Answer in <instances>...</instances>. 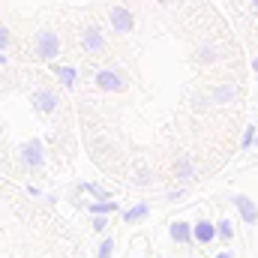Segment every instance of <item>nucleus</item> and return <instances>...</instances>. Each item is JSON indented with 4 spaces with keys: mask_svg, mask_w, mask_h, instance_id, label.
Instances as JSON below:
<instances>
[{
    "mask_svg": "<svg viewBox=\"0 0 258 258\" xmlns=\"http://www.w3.org/2000/svg\"><path fill=\"white\" fill-rule=\"evenodd\" d=\"M93 81H96V87L105 90V93H126L129 90V81L120 72H114V69H99Z\"/></svg>",
    "mask_w": 258,
    "mask_h": 258,
    "instance_id": "nucleus-1",
    "label": "nucleus"
},
{
    "mask_svg": "<svg viewBox=\"0 0 258 258\" xmlns=\"http://www.w3.org/2000/svg\"><path fill=\"white\" fill-rule=\"evenodd\" d=\"M57 51H60L57 33H54V30H42V33L36 36V57H39V60H51V57H57Z\"/></svg>",
    "mask_w": 258,
    "mask_h": 258,
    "instance_id": "nucleus-2",
    "label": "nucleus"
},
{
    "mask_svg": "<svg viewBox=\"0 0 258 258\" xmlns=\"http://www.w3.org/2000/svg\"><path fill=\"white\" fill-rule=\"evenodd\" d=\"M21 162H24L27 168H39V165L45 162V147H42L39 138H30V141L21 147Z\"/></svg>",
    "mask_w": 258,
    "mask_h": 258,
    "instance_id": "nucleus-3",
    "label": "nucleus"
},
{
    "mask_svg": "<svg viewBox=\"0 0 258 258\" xmlns=\"http://www.w3.org/2000/svg\"><path fill=\"white\" fill-rule=\"evenodd\" d=\"M108 21H111L114 33H132V27H135V15L129 12L126 6H111Z\"/></svg>",
    "mask_w": 258,
    "mask_h": 258,
    "instance_id": "nucleus-4",
    "label": "nucleus"
},
{
    "mask_svg": "<svg viewBox=\"0 0 258 258\" xmlns=\"http://www.w3.org/2000/svg\"><path fill=\"white\" fill-rule=\"evenodd\" d=\"M81 48H84L87 54H99V51H105V33H102L99 27H87V30L81 33Z\"/></svg>",
    "mask_w": 258,
    "mask_h": 258,
    "instance_id": "nucleus-5",
    "label": "nucleus"
},
{
    "mask_svg": "<svg viewBox=\"0 0 258 258\" xmlns=\"http://www.w3.org/2000/svg\"><path fill=\"white\" fill-rule=\"evenodd\" d=\"M30 102H33V108H36L39 114H51V111L57 108V93L48 90V87H42V90H36V93L30 96Z\"/></svg>",
    "mask_w": 258,
    "mask_h": 258,
    "instance_id": "nucleus-6",
    "label": "nucleus"
},
{
    "mask_svg": "<svg viewBox=\"0 0 258 258\" xmlns=\"http://www.w3.org/2000/svg\"><path fill=\"white\" fill-rule=\"evenodd\" d=\"M231 204L240 210V219H243L246 225H255V222H258V207H255V201H252L249 195H234V198H231Z\"/></svg>",
    "mask_w": 258,
    "mask_h": 258,
    "instance_id": "nucleus-7",
    "label": "nucleus"
},
{
    "mask_svg": "<svg viewBox=\"0 0 258 258\" xmlns=\"http://www.w3.org/2000/svg\"><path fill=\"white\" fill-rule=\"evenodd\" d=\"M168 234H171V240H174V243H192V240H195L192 225H189V222H180V219L168 225Z\"/></svg>",
    "mask_w": 258,
    "mask_h": 258,
    "instance_id": "nucleus-8",
    "label": "nucleus"
},
{
    "mask_svg": "<svg viewBox=\"0 0 258 258\" xmlns=\"http://www.w3.org/2000/svg\"><path fill=\"white\" fill-rule=\"evenodd\" d=\"M192 234L198 243H213L219 234H216V222H207V219H201V222H195L192 225Z\"/></svg>",
    "mask_w": 258,
    "mask_h": 258,
    "instance_id": "nucleus-9",
    "label": "nucleus"
},
{
    "mask_svg": "<svg viewBox=\"0 0 258 258\" xmlns=\"http://www.w3.org/2000/svg\"><path fill=\"white\" fill-rule=\"evenodd\" d=\"M147 213H150V204H147V201H141V204L129 207L126 213H123V222H126V225H135V222H141Z\"/></svg>",
    "mask_w": 258,
    "mask_h": 258,
    "instance_id": "nucleus-10",
    "label": "nucleus"
},
{
    "mask_svg": "<svg viewBox=\"0 0 258 258\" xmlns=\"http://www.w3.org/2000/svg\"><path fill=\"white\" fill-rule=\"evenodd\" d=\"M234 96H237V90H234L231 84H219V87L213 90V105H228Z\"/></svg>",
    "mask_w": 258,
    "mask_h": 258,
    "instance_id": "nucleus-11",
    "label": "nucleus"
},
{
    "mask_svg": "<svg viewBox=\"0 0 258 258\" xmlns=\"http://www.w3.org/2000/svg\"><path fill=\"white\" fill-rule=\"evenodd\" d=\"M117 207H120V204H117V201H111V198H99V201L87 204V210H90V213H105V216H108V213H114Z\"/></svg>",
    "mask_w": 258,
    "mask_h": 258,
    "instance_id": "nucleus-12",
    "label": "nucleus"
},
{
    "mask_svg": "<svg viewBox=\"0 0 258 258\" xmlns=\"http://www.w3.org/2000/svg\"><path fill=\"white\" fill-rule=\"evenodd\" d=\"M54 75H57V81H60L63 87H72L75 78H78V72H75L72 66H54Z\"/></svg>",
    "mask_w": 258,
    "mask_h": 258,
    "instance_id": "nucleus-13",
    "label": "nucleus"
},
{
    "mask_svg": "<svg viewBox=\"0 0 258 258\" xmlns=\"http://www.w3.org/2000/svg\"><path fill=\"white\" fill-rule=\"evenodd\" d=\"M174 174H177V180H189L195 174V165L189 162V159H180L177 165H174Z\"/></svg>",
    "mask_w": 258,
    "mask_h": 258,
    "instance_id": "nucleus-14",
    "label": "nucleus"
},
{
    "mask_svg": "<svg viewBox=\"0 0 258 258\" xmlns=\"http://www.w3.org/2000/svg\"><path fill=\"white\" fill-rule=\"evenodd\" d=\"M216 234H219V240H231V237H234L231 222H228V219H219V222H216Z\"/></svg>",
    "mask_w": 258,
    "mask_h": 258,
    "instance_id": "nucleus-15",
    "label": "nucleus"
},
{
    "mask_svg": "<svg viewBox=\"0 0 258 258\" xmlns=\"http://www.w3.org/2000/svg\"><path fill=\"white\" fill-rule=\"evenodd\" d=\"M96 258H114V240H111V237H105V240L99 243V249H96Z\"/></svg>",
    "mask_w": 258,
    "mask_h": 258,
    "instance_id": "nucleus-16",
    "label": "nucleus"
},
{
    "mask_svg": "<svg viewBox=\"0 0 258 258\" xmlns=\"http://www.w3.org/2000/svg\"><path fill=\"white\" fill-rule=\"evenodd\" d=\"M255 138H258L255 126H249V129H246V132H243V138H240V147H243V150H249V147L255 144Z\"/></svg>",
    "mask_w": 258,
    "mask_h": 258,
    "instance_id": "nucleus-17",
    "label": "nucleus"
},
{
    "mask_svg": "<svg viewBox=\"0 0 258 258\" xmlns=\"http://www.w3.org/2000/svg\"><path fill=\"white\" fill-rule=\"evenodd\" d=\"M105 225H108L105 213H93V231H105Z\"/></svg>",
    "mask_w": 258,
    "mask_h": 258,
    "instance_id": "nucleus-18",
    "label": "nucleus"
},
{
    "mask_svg": "<svg viewBox=\"0 0 258 258\" xmlns=\"http://www.w3.org/2000/svg\"><path fill=\"white\" fill-rule=\"evenodd\" d=\"M198 60H201V63H213V60H216L213 48H201V51H198Z\"/></svg>",
    "mask_w": 258,
    "mask_h": 258,
    "instance_id": "nucleus-19",
    "label": "nucleus"
},
{
    "mask_svg": "<svg viewBox=\"0 0 258 258\" xmlns=\"http://www.w3.org/2000/svg\"><path fill=\"white\" fill-rule=\"evenodd\" d=\"M9 39H12L9 27H0V51H3V48H9Z\"/></svg>",
    "mask_w": 258,
    "mask_h": 258,
    "instance_id": "nucleus-20",
    "label": "nucleus"
},
{
    "mask_svg": "<svg viewBox=\"0 0 258 258\" xmlns=\"http://www.w3.org/2000/svg\"><path fill=\"white\" fill-rule=\"evenodd\" d=\"M213 258H234V252H228V249H225V252H216Z\"/></svg>",
    "mask_w": 258,
    "mask_h": 258,
    "instance_id": "nucleus-21",
    "label": "nucleus"
},
{
    "mask_svg": "<svg viewBox=\"0 0 258 258\" xmlns=\"http://www.w3.org/2000/svg\"><path fill=\"white\" fill-rule=\"evenodd\" d=\"M252 12L258 15V0H252Z\"/></svg>",
    "mask_w": 258,
    "mask_h": 258,
    "instance_id": "nucleus-22",
    "label": "nucleus"
},
{
    "mask_svg": "<svg viewBox=\"0 0 258 258\" xmlns=\"http://www.w3.org/2000/svg\"><path fill=\"white\" fill-rule=\"evenodd\" d=\"M0 66H6V57H3V51H0Z\"/></svg>",
    "mask_w": 258,
    "mask_h": 258,
    "instance_id": "nucleus-23",
    "label": "nucleus"
},
{
    "mask_svg": "<svg viewBox=\"0 0 258 258\" xmlns=\"http://www.w3.org/2000/svg\"><path fill=\"white\" fill-rule=\"evenodd\" d=\"M252 69H255V72H258V57H255V60H252Z\"/></svg>",
    "mask_w": 258,
    "mask_h": 258,
    "instance_id": "nucleus-24",
    "label": "nucleus"
},
{
    "mask_svg": "<svg viewBox=\"0 0 258 258\" xmlns=\"http://www.w3.org/2000/svg\"><path fill=\"white\" fill-rule=\"evenodd\" d=\"M0 135H3V129H0Z\"/></svg>",
    "mask_w": 258,
    "mask_h": 258,
    "instance_id": "nucleus-25",
    "label": "nucleus"
},
{
    "mask_svg": "<svg viewBox=\"0 0 258 258\" xmlns=\"http://www.w3.org/2000/svg\"><path fill=\"white\" fill-rule=\"evenodd\" d=\"M255 144H258V138H255Z\"/></svg>",
    "mask_w": 258,
    "mask_h": 258,
    "instance_id": "nucleus-26",
    "label": "nucleus"
}]
</instances>
